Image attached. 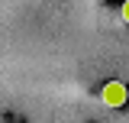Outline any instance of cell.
Wrapping results in <instances>:
<instances>
[{
  "label": "cell",
  "instance_id": "6da1fadb",
  "mask_svg": "<svg viewBox=\"0 0 129 123\" xmlns=\"http://www.w3.org/2000/svg\"><path fill=\"white\" fill-rule=\"evenodd\" d=\"M100 100H103L107 107H123V104L129 100V88L123 84V81H110V84H103Z\"/></svg>",
  "mask_w": 129,
  "mask_h": 123
},
{
  "label": "cell",
  "instance_id": "7a4b0ae2",
  "mask_svg": "<svg viewBox=\"0 0 129 123\" xmlns=\"http://www.w3.org/2000/svg\"><path fill=\"white\" fill-rule=\"evenodd\" d=\"M119 16H123V23H129V0H123V7H119Z\"/></svg>",
  "mask_w": 129,
  "mask_h": 123
}]
</instances>
